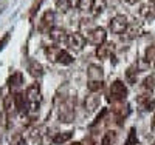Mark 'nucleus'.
<instances>
[{"mask_svg":"<svg viewBox=\"0 0 155 145\" xmlns=\"http://www.w3.org/2000/svg\"><path fill=\"white\" fill-rule=\"evenodd\" d=\"M71 136H73V134H71V131H67V133H64V134H62V133H59V134L53 139V142H54L56 145H61V143H64V142L70 140V139H71Z\"/></svg>","mask_w":155,"mask_h":145,"instance_id":"nucleus-14","label":"nucleus"},{"mask_svg":"<svg viewBox=\"0 0 155 145\" xmlns=\"http://www.w3.org/2000/svg\"><path fill=\"white\" fill-rule=\"evenodd\" d=\"M110 96L113 100H124L127 96V88L121 80H115L110 87Z\"/></svg>","mask_w":155,"mask_h":145,"instance_id":"nucleus-3","label":"nucleus"},{"mask_svg":"<svg viewBox=\"0 0 155 145\" xmlns=\"http://www.w3.org/2000/svg\"><path fill=\"white\" fill-rule=\"evenodd\" d=\"M88 80H102V68L98 65H90L88 67Z\"/></svg>","mask_w":155,"mask_h":145,"instance_id":"nucleus-9","label":"nucleus"},{"mask_svg":"<svg viewBox=\"0 0 155 145\" xmlns=\"http://www.w3.org/2000/svg\"><path fill=\"white\" fill-rule=\"evenodd\" d=\"M87 87H88L90 91H93V93H95V91H99L102 88V80H88Z\"/></svg>","mask_w":155,"mask_h":145,"instance_id":"nucleus-18","label":"nucleus"},{"mask_svg":"<svg viewBox=\"0 0 155 145\" xmlns=\"http://www.w3.org/2000/svg\"><path fill=\"white\" fill-rule=\"evenodd\" d=\"M67 37L68 34H65V31H64L62 28H51L50 30V39L54 42H67Z\"/></svg>","mask_w":155,"mask_h":145,"instance_id":"nucleus-7","label":"nucleus"},{"mask_svg":"<svg viewBox=\"0 0 155 145\" xmlns=\"http://www.w3.org/2000/svg\"><path fill=\"white\" fill-rule=\"evenodd\" d=\"M39 96H41V91H39L37 85H31L27 90V97L30 99V102H39Z\"/></svg>","mask_w":155,"mask_h":145,"instance_id":"nucleus-12","label":"nucleus"},{"mask_svg":"<svg viewBox=\"0 0 155 145\" xmlns=\"http://www.w3.org/2000/svg\"><path fill=\"white\" fill-rule=\"evenodd\" d=\"M22 82H23L22 73H14V74L9 77V85H11V87H17V85H20Z\"/></svg>","mask_w":155,"mask_h":145,"instance_id":"nucleus-15","label":"nucleus"},{"mask_svg":"<svg viewBox=\"0 0 155 145\" xmlns=\"http://www.w3.org/2000/svg\"><path fill=\"white\" fill-rule=\"evenodd\" d=\"M8 37H9V36L6 34V36H5V37L2 39V40H0V49H2V48H3V45L6 43V40H8Z\"/></svg>","mask_w":155,"mask_h":145,"instance_id":"nucleus-21","label":"nucleus"},{"mask_svg":"<svg viewBox=\"0 0 155 145\" xmlns=\"http://www.w3.org/2000/svg\"><path fill=\"white\" fill-rule=\"evenodd\" d=\"M88 39L87 40L90 43H93L96 46H101L102 43H106V39H107V34H106V30L101 28V26H95L92 31H88Z\"/></svg>","mask_w":155,"mask_h":145,"instance_id":"nucleus-1","label":"nucleus"},{"mask_svg":"<svg viewBox=\"0 0 155 145\" xmlns=\"http://www.w3.org/2000/svg\"><path fill=\"white\" fill-rule=\"evenodd\" d=\"M106 0H92V3H90V12H92V16H101L102 12L106 11Z\"/></svg>","mask_w":155,"mask_h":145,"instance_id":"nucleus-5","label":"nucleus"},{"mask_svg":"<svg viewBox=\"0 0 155 145\" xmlns=\"http://www.w3.org/2000/svg\"><path fill=\"white\" fill-rule=\"evenodd\" d=\"M67 2H68L71 6H78V5H79V0H67Z\"/></svg>","mask_w":155,"mask_h":145,"instance_id":"nucleus-22","label":"nucleus"},{"mask_svg":"<svg viewBox=\"0 0 155 145\" xmlns=\"http://www.w3.org/2000/svg\"><path fill=\"white\" fill-rule=\"evenodd\" d=\"M113 43H102L101 46H98V49H96V56L99 57V59H107L112 52H113Z\"/></svg>","mask_w":155,"mask_h":145,"instance_id":"nucleus-8","label":"nucleus"},{"mask_svg":"<svg viewBox=\"0 0 155 145\" xmlns=\"http://www.w3.org/2000/svg\"><path fill=\"white\" fill-rule=\"evenodd\" d=\"M153 145H155V143H153Z\"/></svg>","mask_w":155,"mask_h":145,"instance_id":"nucleus-27","label":"nucleus"},{"mask_svg":"<svg viewBox=\"0 0 155 145\" xmlns=\"http://www.w3.org/2000/svg\"><path fill=\"white\" fill-rule=\"evenodd\" d=\"M126 2H127V3H130V5H135V3L140 2V0H126Z\"/></svg>","mask_w":155,"mask_h":145,"instance_id":"nucleus-23","label":"nucleus"},{"mask_svg":"<svg viewBox=\"0 0 155 145\" xmlns=\"http://www.w3.org/2000/svg\"><path fill=\"white\" fill-rule=\"evenodd\" d=\"M16 145H27V143H25V140H23V139H20V140H19Z\"/></svg>","mask_w":155,"mask_h":145,"instance_id":"nucleus-24","label":"nucleus"},{"mask_svg":"<svg viewBox=\"0 0 155 145\" xmlns=\"http://www.w3.org/2000/svg\"><path fill=\"white\" fill-rule=\"evenodd\" d=\"M153 65H155V63H153Z\"/></svg>","mask_w":155,"mask_h":145,"instance_id":"nucleus-28","label":"nucleus"},{"mask_svg":"<svg viewBox=\"0 0 155 145\" xmlns=\"http://www.w3.org/2000/svg\"><path fill=\"white\" fill-rule=\"evenodd\" d=\"M138 139H137V133H135V128L130 130V134H129V139L126 140V145H137Z\"/></svg>","mask_w":155,"mask_h":145,"instance_id":"nucleus-20","label":"nucleus"},{"mask_svg":"<svg viewBox=\"0 0 155 145\" xmlns=\"http://www.w3.org/2000/svg\"><path fill=\"white\" fill-rule=\"evenodd\" d=\"M152 130L155 131V116H153V119H152Z\"/></svg>","mask_w":155,"mask_h":145,"instance_id":"nucleus-25","label":"nucleus"},{"mask_svg":"<svg viewBox=\"0 0 155 145\" xmlns=\"http://www.w3.org/2000/svg\"><path fill=\"white\" fill-rule=\"evenodd\" d=\"M85 107H87L88 110H95V108L98 107V97H96V96H88V97L85 99Z\"/></svg>","mask_w":155,"mask_h":145,"instance_id":"nucleus-16","label":"nucleus"},{"mask_svg":"<svg viewBox=\"0 0 155 145\" xmlns=\"http://www.w3.org/2000/svg\"><path fill=\"white\" fill-rule=\"evenodd\" d=\"M143 84H144V88H149V90H153V88H155V74H152V76H149V77H146Z\"/></svg>","mask_w":155,"mask_h":145,"instance_id":"nucleus-19","label":"nucleus"},{"mask_svg":"<svg viewBox=\"0 0 155 145\" xmlns=\"http://www.w3.org/2000/svg\"><path fill=\"white\" fill-rule=\"evenodd\" d=\"M12 99H14V103H16V108L19 113H27L28 111V107H27V97H25L23 93H16L14 96H12Z\"/></svg>","mask_w":155,"mask_h":145,"instance_id":"nucleus-6","label":"nucleus"},{"mask_svg":"<svg viewBox=\"0 0 155 145\" xmlns=\"http://www.w3.org/2000/svg\"><path fill=\"white\" fill-rule=\"evenodd\" d=\"M53 22H54V12L53 11H47L45 14L42 16V19H41V25L42 26H48Z\"/></svg>","mask_w":155,"mask_h":145,"instance_id":"nucleus-13","label":"nucleus"},{"mask_svg":"<svg viewBox=\"0 0 155 145\" xmlns=\"http://www.w3.org/2000/svg\"><path fill=\"white\" fill-rule=\"evenodd\" d=\"M67 45L74 49V51H81L85 45V37L79 33H73V34H68L67 37Z\"/></svg>","mask_w":155,"mask_h":145,"instance_id":"nucleus-4","label":"nucleus"},{"mask_svg":"<svg viewBox=\"0 0 155 145\" xmlns=\"http://www.w3.org/2000/svg\"><path fill=\"white\" fill-rule=\"evenodd\" d=\"M127 30V17L123 14H116L110 20V31L113 34H123Z\"/></svg>","mask_w":155,"mask_h":145,"instance_id":"nucleus-2","label":"nucleus"},{"mask_svg":"<svg viewBox=\"0 0 155 145\" xmlns=\"http://www.w3.org/2000/svg\"><path fill=\"white\" fill-rule=\"evenodd\" d=\"M28 71L33 77H41L44 74V68H42V65L36 62V60H31L30 65H28Z\"/></svg>","mask_w":155,"mask_h":145,"instance_id":"nucleus-11","label":"nucleus"},{"mask_svg":"<svg viewBox=\"0 0 155 145\" xmlns=\"http://www.w3.org/2000/svg\"><path fill=\"white\" fill-rule=\"evenodd\" d=\"M54 60L62 63V65H70V63H73V56L70 54L68 51H65V49H59V52H58V56H56Z\"/></svg>","mask_w":155,"mask_h":145,"instance_id":"nucleus-10","label":"nucleus"},{"mask_svg":"<svg viewBox=\"0 0 155 145\" xmlns=\"http://www.w3.org/2000/svg\"><path fill=\"white\" fill-rule=\"evenodd\" d=\"M56 8H58L61 12H67V11L71 8V5L67 2V0H58V2H56Z\"/></svg>","mask_w":155,"mask_h":145,"instance_id":"nucleus-17","label":"nucleus"},{"mask_svg":"<svg viewBox=\"0 0 155 145\" xmlns=\"http://www.w3.org/2000/svg\"><path fill=\"white\" fill-rule=\"evenodd\" d=\"M71 145H81V143H71Z\"/></svg>","mask_w":155,"mask_h":145,"instance_id":"nucleus-26","label":"nucleus"}]
</instances>
